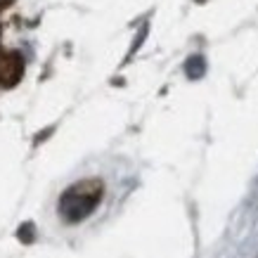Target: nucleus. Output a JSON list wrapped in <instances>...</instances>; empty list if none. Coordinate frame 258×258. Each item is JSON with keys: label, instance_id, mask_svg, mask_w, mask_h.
Listing matches in <instances>:
<instances>
[{"label": "nucleus", "instance_id": "obj_1", "mask_svg": "<svg viewBox=\"0 0 258 258\" xmlns=\"http://www.w3.org/2000/svg\"><path fill=\"white\" fill-rule=\"evenodd\" d=\"M100 197H102V187L95 185V182L71 187L59 199V211L69 223H79V220H83L86 216L93 213V209L100 202Z\"/></svg>", "mask_w": 258, "mask_h": 258}, {"label": "nucleus", "instance_id": "obj_2", "mask_svg": "<svg viewBox=\"0 0 258 258\" xmlns=\"http://www.w3.org/2000/svg\"><path fill=\"white\" fill-rule=\"evenodd\" d=\"M22 59L19 55H8L0 57V86H15L19 76H22Z\"/></svg>", "mask_w": 258, "mask_h": 258}, {"label": "nucleus", "instance_id": "obj_3", "mask_svg": "<svg viewBox=\"0 0 258 258\" xmlns=\"http://www.w3.org/2000/svg\"><path fill=\"white\" fill-rule=\"evenodd\" d=\"M204 71H206V62H204V57H199V55L189 57L187 64H185V74H187L189 79H202Z\"/></svg>", "mask_w": 258, "mask_h": 258}, {"label": "nucleus", "instance_id": "obj_4", "mask_svg": "<svg viewBox=\"0 0 258 258\" xmlns=\"http://www.w3.org/2000/svg\"><path fill=\"white\" fill-rule=\"evenodd\" d=\"M19 239H22V242H33V225L31 223H26V225L19 227Z\"/></svg>", "mask_w": 258, "mask_h": 258}]
</instances>
